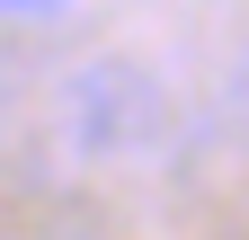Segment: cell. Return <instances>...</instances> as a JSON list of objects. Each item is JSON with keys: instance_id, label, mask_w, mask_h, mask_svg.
<instances>
[{"instance_id": "obj_3", "label": "cell", "mask_w": 249, "mask_h": 240, "mask_svg": "<svg viewBox=\"0 0 249 240\" xmlns=\"http://www.w3.org/2000/svg\"><path fill=\"white\" fill-rule=\"evenodd\" d=\"M62 0H0V18H53Z\"/></svg>"}, {"instance_id": "obj_1", "label": "cell", "mask_w": 249, "mask_h": 240, "mask_svg": "<svg viewBox=\"0 0 249 240\" xmlns=\"http://www.w3.org/2000/svg\"><path fill=\"white\" fill-rule=\"evenodd\" d=\"M160 134H169V98H160V80H151L134 53H89V63L62 71V89H53V142L80 169L142 160Z\"/></svg>"}, {"instance_id": "obj_2", "label": "cell", "mask_w": 249, "mask_h": 240, "mask_svg": "<svg viewBox=\"0 0 249 240\" xmlns=\"http://www.w3.org/2000/svg\"><path fill=\"white\" fill-rule=\"evenodd\" d=\"M223 107H231L240 125H249V36L231 45V71H223Z\"/></svg>"}]
</instances>
